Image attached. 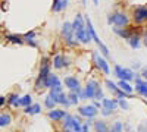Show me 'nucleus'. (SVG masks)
I'll return each instance as SVG.
<instances>
[{"mask_svg":"<svg viewBox=\"0 0 147 132\" xmlns=\"http://www.w3.org/2000/svg\"><path fill=\"white\" fill-rule=\"evenodd\" d=\"M97 87H99L97 81H90V82L87 84V87H85V91H84L85 98H93V97H94V91H96Z\"/></svg>","mask_w":147,"mask_h":132,"instance_id":"f8f14e48","label":"nucleus"},{"mask_svg":"<svg viewBox=\"0 0 147 132\" xmlns=\"http://www.w3.org/2000/svg\"><path fill=\"white\" fill-rule=\"evenodd\" d=\"M5 101H6V98H5V97H0V106H2Z\"/></svg>","mask_w":147,"mask_h":132,"instance_id":"f704fd0d","label":"nucleus"},{"mask_svg":"<svg viewBox=\"0 0 147 132\" xmlns=\"http://www.w3.org/2000/svg\"><path fill=\"white\" fill-rule=\"evenodd\" d=\"M136 82H137V87H136V90H137V91H138V92H140L141 95H144V97H147V88H146V87L143 85V84L140 82V79H138V78L136 79Z\"/></svg>","mask_w":147,"mask_h":132,"instance_id":"aec40b11","label":"nucleus"},{"mask_svg":"<svg viewBox=\"0 0 147 132\" xmlns=\"http://www.w3.org/2000/svg\"><path fill=\"white\" fill-rule=\"evenodd\" d=\"M25 113H28V115H37V113H40V106L38 104H28L27 107H25Z\"/></svg>","mask_w":147,"mask_h":132,"instance_id":"f3484780","label":"nucleus"},{"mask_svg":"<svg viewBox=\"0 0 147 132\" xmlns=\"http://www.w3.org/2000/svg\"><path fill=\"white\" fill-rule=\"evenodd\" d=\"M140 82H141V84H143V85H144V87L147 88V81H141V79H140Z\"/></svg>","mask_w":147,"mask_h":132,"instance_id":"c9c22d12","label":"nucleus"},{"mask_svg":"<svg viewBox=\"0 0 147 132\" xmlns=\"http://www.w3.org/2000/svg\"><path fill=\"white\" fill-rule=\"evenodd\" d=\"M119 87H121V90L122 91H125L127 94H131L132 92V88H131V85L127 82V81H124V79H121L119 81Z\"/></svg>","mask_w":147,"mask_h":132,"instance_id":"6ab92c4d","label":"nucleus"},{"mask_svg":"<svg viewBox=\"0 0 147 132\" xmlns=\"http://www.w3.org/2000/svg\"><path fill=\"white\" fill-rule=\"evenodd\" d=\"M107 22L109 23H115L116 27H122V25H127L128 23V18L124 13H115V15H109Z\"/></svg>","mask_w":147,"mask_h":132,"instance_id":"39448f33","label":"nucleus"},{"mask_svg":"<svg viewBox=\"0 0 147 132\" xmlns=\"http://www.w3.org/2000/svg\"><path fill=\"white\" fill-rule=\"evenodd\" d=\"M65 85H66L71 91H77V92L81 91V88H80V82H78L77 78H72V76L65 78Z\"/></svg>","mask_w":147,"mask_h":132,"instance_id":"1a4fd4ad","label":"nucleus"},{"mask_svg":"<svg viewBox=\"0 0 147 132\" xmlns=\"http://www.w3.org/2000/svg\"><path fill=\"white\" fill-rule=\"evenodd\" d=\"M72 29H74V34L78 40H81L82 43H90L91 41V32H90V28L88 27H84V21H82V16L81 15H77L75 21L72 23Z\"/></svg>","mask_w":147,"mask_h":132,"instance_id":"f257e3e1","label":"nucleus"},{"mask_svg":"<svg viewBox=\"0 0 147 132\" xmlns=\"http://www.w3.org/2000/svg\"><path fill=\"white\" fill-rule=\"evenodd\" d=\"M68 98H71V100H69V103L75 104V103L78 101V92H77V91H71V94L68 95Z\"/></svg>","mask_w":147,"mask_h":132,"instance_id":"cd10ccee","label":"nucleus"},{"mask_svg":"<svg viewBox=\"0 0 147 132\" xmlns=\"http://www.w3.org/2000/svg\"><path fill=\"white\" fill-rule=\"evenodd\" d=\"M93 2H94V5H99V0H93Z\"/></svg>","mask_w":147,"mask_h":132,"instance_id":"4c0bfd02","label":"nucleus"},{"mask_svg":"<svg viewBox=\"0 0 147 132\" xmlns=\"http://www.w3.org/2000/svg\"><path fill=\"white\" fill-rule=\"evenodd\" d=\"M82 2H85V0H82Z\"/></svg>","mask_w":147,"mask_h":132,"instance_id":"58836bf2","label":"nucleus"},{"mask_svg":"<svg viewBox=\"0 0 147 132\" xmlns=\"http://www.w3.org/2000/svg\"><path fill=\"white\" fill-rule=\"evenodd\" d=\"M102 97H103V92H102L100 87H97V88H96V91H94V97H93V98H97V100H100Z\"/></svg>","mask_w":147,"mask_h":132,"instance_id":"7c9ffc66","label":"nucleus"},{"mask_svg":"<svg viewBox=\"0 0 147 132\" xmlns=\"http://www.w3.org/2000/svg\"><path fill=\"white\" fill-rule=\"evenodd\" d=\"M81 132H88V123H85L84 126H81Z\"/></svg>","mask_w":147,"mask_h":132,"instance_id":"473e14b6","label":"nucleus"},{"mask_svg":"<svg viewBox=\"0 0 147 132\" xmlns=\"http://www.w3.org/2000/svg\"><path fill=\"white\" fill-rule=\"evenodd\" d=\"M85 23H87V27L90 28V32H91V40H94V41L97 43V46L100 47L102 53H103L106 57H109V50H107V47H106V46L102 43V40H100L99 37H97V34H96V31H94V28H93V25H91V21L87 18V19H85Z\"/></svg>","mask_w":147,"mask_h":132,"instance_id":"f03ea898","label":"nucleus"},{"mask_svg":"<svg viewBox=\"0 0 147 132\" xmlns=\"http://www.w3.org/2000/svg\"><path fill=\"white\" fill-rule=\"evenodd\" d=\"M7 101H9V104H12V106H19V97H18L16 94H12Z\"/></svg>","mask_w":147,"mask_h":132,"instance_id":"393cba45","label":"nucleus"},{"mask_svg":"<svg viewBox=\"0 0 147 132\" xmlns=\"http://www.w3.org/2000/svg\"><path fill=\"white\" fill-rule=\"evenodd\" d=\"M9 123H10V116L9 115H2V116H0V128L6 126Z\"/></svg>","mask_w":147,"mask_h":132,"instance_id":"5701e85b","label":"nucleus"},{"mask_svg":"<svg viewBox=\"0 0 147 132\" xmlns=\"http://www.w3.org/2000/svg\"><path fill=\"white\" fill-rule=\"evenodd\" d=\"M113 31L119 35V37H122V38H129V34L125 31V29H119V28H113Z\"/></svg>","mask_w":147,"mask_h":132,"instance_id":"bb28decb","label":"nucleus"},{"mask_svg":"<svg viewBox=\"0 0 147 132\" xmlns=\"http://www.w3.org/2000/svg\"><path fill=\"white\" fill-rule=\"evenodd\" d=\"M55 104H56V103L53 101V98L50 97V95H47V97H46V107H49V109H53Z\"/></svg>","mask_w":147,"mask_h":132,"instance_id":"c85d7f7f","label":"nucleus"},{"mask_svg":"<svg viewBox=\"0 0 147 132\" xmlns=\"http://www.w3.org/2000/svg\"><path fill=\"white\" fill-rule=\"evenodd\" d=\"M102 103H103V106H105V109H107V110H110V112H113V110L116 109V106H118V101H116V100H109V98H103Z\"/></svg>","mask_w":147,"mask_h":132,"instance_id":"4468645a","label":"nucleus"},{"mask_svg":"<svg viewBox=\"0 0 147 132\" xmlns=\"http://www.w3.org/2000/svg\"><path fill=\"white\" fill-rule=\"evenodd\" d=\"M65 129L68 132H81V125L77 117L65 115Z\"/></svg>","mask_w":147,"mask_h":132,"instance_id":"20e7f679","label":"nucleus"},{"mask_svg":"<svg viewBox=\"0 0 147 132\" xmlns=\"http://www.w3.org/2000/svg\"><path fill=\"white\" fill-rule=\"evenodd\" d=\"M66 63H65V59H63V56H56L55 57V60H53V66L56 68V69H60V68H63Z\"/></svg>","mask_w":147,"mask_h":132,"instance_id":"a211bd4d","label":"nucleus"},{"mask_svg":"<svg viewBox=\"0 0 147 132\" xmlns=\"http://www.w3.org/2000/svg\"><path fill=\"white\" fill-rule=\"evenodd\" d=\"M49 117L52 119V121H59V119H62L65 117V112L63 110H50L49 112Z\"/></svg>","mask_w":147,"mask_h":132,"instance_id":"2eb2a0df","label":"nucleus"},{"mask_svg":"<svg viewBox=\"0 0 147 132\" xmlns=\"http://www.w3.org/2000/svg\"><path fill=\"white\" fill-rule=\"evenodd\" d=\"M55 85H60L59 78H57L56 75H50V74H49V75H47V78L44 79V87L52 88V87H55Z\"/></svg>","mask_w":147,"mask_h":132,"instance_id":"ddd939ff","label":"nucleus"},{"mask_svg":"<svg viewBox=\"0 0 147 132\" xmlns=\"http://www.w3.org/2000/svg\"><path fill=\"white\" fill-rule=\"evenodd\" d=\"M110 132H122V123L121 122H115V125L112 126Z\"/></svg>","mask_w":147,"mask_h":132,"instance_id":"c756f323","label":"nucleus"},{"mask_svg":"<svg viewBox=\"0 0 147 132\" xmlns=\"http://www.w3.org/2000/svg\"><path fill=\"white\" fill-rule=\"evenodd\" d=\"M49 72H50V66H49V62L47 59H43V63H41V69H40V75H38V79H37V88H43L44 87V79L47 78Z\"/></svg>","mask_w":147,"mask_h":132,"instance_id":"7ed1b4c3","label":"nucleus"},{"mask_svg":"<svg viewBox=\"0 0 147 132\" xmlns=\"http://www.w3.org/2000/svg\"><path fill=\"white\" fill-rule=\"evenodd\" d=\"M94 129H96V132H107V126H106V123L102 122V121L94 123Z\"/></svg>","mask_w":147,"mask_h":132,"instance_id":"412c9836","label":"nucleus"},{"mask_svg":"<svg viewBox=\"0 0 147 132\" xmlns=\"http://www.w3.org/2000/svg\"><path fill=\"white\" fill-rule=\"evenodd\" d=\"M115 74L119 79H124V81H129L134 78V72L131 69L121 68V66H115Z\"/></svg>","mask_w":147,"mask_h":132,"instance_id":"423d86ee","label":"nucleus"},{"mask_svg":"<svg viewBox=\"0 0 147 132\" xmlns=\"http://www.w3.org/2000/svg\"><path fill=\"white\" fill-rule=\"evenodd\" d=\"M28 104H31V95H25V97H22V98H19V106H28Z\"/></svg>","mask_w":147,"mask_h":132,"instance_id":"a878e982","label":"nucleus"},{"mask_svg":"<svg viewBox=\"0 0 147 132\" xmlns=\"http://www.w3.org/2000/svg\"><path fill=\"white\" fill-rule=\"evenodd\" d=\"M66 3H68V0H55V5H53L52 10H53V12L62 10L63 7H66Z\"/></svg>","mask_w":147,"mask_h":132,"instance_id":"dca6fc26","label":"nucleus"},{"mask_svg":"<svg viewBox=\"0 0 147 132\" xmlns=\"http://www.w3.org/2000/svg\"><path fill=\"white\" fill-rule=\"evenodd\" d=\"M80 115L85 117H94L97 115V107L96 106H84L80 109Z\"/></svg>","mask_w":147,"mask_h":132,"instance_id":"9d476101","label":"nucleus"},{"mask_svg":"<svg viewBox=\"0 0 147 132\" xmlns=\"http://www.w3.org/2000/svg\"><path fill=\"white\" fill-rule=\"evenodd\" d=\"M62 34H63V37H65V40H66L68 44H75V41H74V29H72V23H69V22H65V23H63Z\"/></svg>","mask_w":147,"mask_h":132,"instance_id":"0eeeda50","label":"nucleus"},{"mask_svg":"<svg viewBox=\"0 0 147 132\" xmlns=\"http://www.w3.org/2000/svg\"><path fill=\"white\" fill-rule=\"evenodd\" d=\"M140 38L137 37V35H136V37H129V46L132 47V49H138V46H140V41H138Z\"/></svg>","mask_w":147,"mask_h":132,"instance_id":"b1692460","label":"nucleus"},{"mask_svg":"<svg viewBox=\"0 0 147 132\" xmlns=\"http://www.w3.org/2000/svg\"><path fill=\"white\" fill-rule=\"evenodd\" d=\"M141 75H143V78L147 81V68H144V69H143V74H141Z\"/></svg>","mask_w":147,"mask_h":132,"instance_id":"72a5a7b5","label":"nucleus"},{"mask_svg":"<svg viewBox=\"0 0 147 132\" xmlns=\"http://www.w3.org/2000/svg\"><path fill=\"white\" fill-rule=\"evenodd\" d=\"M144 43H146V46H147V31H146V34H144Z\"/></svg>","mask_w":147,"mask_h":132,"instance_id":"e433bc0d","label":"nucleus"},{"mask_svg":"<svg viewBox=\"0 0 147 132\" xmlns=\"http://www.w3.org/2000/svg\"><path fill=\"white\" fill-rule=\"evenodd\" d=\"M93 57H94V62H96L97 68H99V69L103 72V74L109 75V65H107V62L105 60V59H102L97 53H94V54H93Z\"/></svg>","mask_w":147,"mask_h":132,"instance_id":"6e6552de","label":"nucleus"},{"mask_svg":"<svg viewBox=\"0 0 147 132\" xmlns=\"http://www.w3.org/2000/svg\"><path fill=\"white\" fill-rule=\"evenodd\" d=\"M134 19H136V22L147 21V7H138L134 10Z\"/></svg>","mask_w":147,"mask_h":132,"instance_id":"9b49d317","label":"nucleus"},{"mask_svg":"<svg viewBox=\"0 0 147 132\" xmlns=\"http://www.w3.org/2000/svg\"><path fill=\"white\" fill-rule=\"evenodd\" d=\"M118 104H119V106H121V107H122V109H124V110H128V103H127V101H125L124 98H121V100L118 101Z\"/></svg>","mask_w":147,"mask_h":132,"instance_id":"2f4dec72","label":"nucleus"},{"mask_svg":"<svg viewBox=\"0 0 147 132\" xmlns=\"http://www.w3.org/2000/svg\"><path fill=\"white\" fill-rule=\"evenodd\" d=\"M6 40H9L10 43H15V44H22V41H24L18 35H6Z\"/></svg>","mask_w":147,"mask_h":132,"instance_id":"4be33fe9","label":"nucleus"}]
</instances>
